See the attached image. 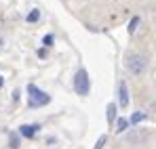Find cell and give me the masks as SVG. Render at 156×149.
I'll return each instance as SVG.
<instances>
[{
  "label": "cell",
  "mask_w": 156,
  "mask_h": 149,
  "mask_svg": "<svg viewBox=\"0 0 156 149\" xmlns=\"http://www.w3.org/2000/svg\"><path fill=\"white\" fill-rule=\"evenodd\" d=\"M114 126H116V132L120 134V132H125V130H129V120L127 118H116V122H114Z\"/></svg>",
  "instance_id": "obj_6"
},
{
  "label": "cell",
  "mask_w": 156,
  "mask_h": 149,
  "mask_svg": "<svg viewBox=\"0 0 156 149\" xmlns=\"http://www.w3.org/2000/svg\"><path fill=\"white\" fill-rule=\"evenodd\" d=\"M118 107H122V109L129 107V86L125 80L118 82Z\"/></svg>",
  "instance_id": "obj_4"
},
{
  "label": "cell",
  "mask_w": 156,
  "mask_h": 149,
  "mask_svg": "<svg viewBox=\"0 0 156 149\" xmlns=\"http://www.w3.org/2000/svg\"><path fill=\"white\" fill-rule=\"evenodd\" d=\"M105 143H108V134H101V137L97 139V143H95V147H93V149H104Z\"/></svg>",
  "instance_id": "obj_11"
},
{
  "label": "cell",
  "mask_w": 156,
  "mask_h": 149,
  "mask_svg": "<svg viewBox=\"0 0 156 149\" xmlns=\"http://www.w3.org/2000/svg\"><path fill=\"white\" fill-rule=\"evenodd\" d=\"M148 65H150V59L144 52H133L127 57V69H129V74L137 76V78L148 72Z\"/></svg>",
  "instance_id": "obj_1"
},
{
  "label": "cell",
  "mask_w": 156,
  "mask_h": 149,
  "mask_svg": "<svg viewBox=\"0 0 156 149\" xmlns=\"http://www.w3.org/2000/svg\"><path fill=\"white\" fill-rule=\"evenodd\" d=\"M2 84H4V80H2V76H0V88H2Z\"/></svg>",
  "instance_id": "obj_14"
},
{
  "label": "cell",
  "mask_w": 156,
  "mask_h": 149,
  "mask_svg": "<svg viewBox=\"0 0 156 149\" xmlns=\"http://www.w3.org/2000/svg\"><path fill=\"white\" fill-rule=\"evenodd\" d=\"M148 116H146V111H135L133 116H131V120H129V124H139V122H144Z\"/></svg>",
  "instance_id": "obj_9"
},
{
  "label": "cell",
  "mask_w": 156,
  "mask_h": 149,
  "mask_svg": "<svg viewBox=\"0 0 156 149\" xmlns=\"http://www.w3.org/2000/svg\"><path fill=\"white\" fill-rule=\"evenodd\" d=\"M139 23H141V19H139V17H133V19L129 21V27H127V32H129V36H133V34L137 32V25H139Z\"/></svg>",
  "instance_id": "obj_10"
},
{
  "label": "cell",
  "mask_w": 156,
  "mask_h": 149,
  "mask_svg": "<svg viewBox=\"0 0 156 149\" xmlns=\"http://www.w3.org/2000/svg\"><path fill=\"white\" fill-rule=\"evenodd\" d=\"M38 124H23L19 128V134L21 137H26V139H32V137H36V132H38Z\"/></svg>",
  "instance_id": "obj_5"
},
{
  "label": "cell",
  "mask_w": 156,
  "mask_h": 149,
  "mask_svg": "<svg viewBox=\"0 0 156 149\" xmlns=\"http://www.w3.org/2000/svg\"><path fill=\"white\" fill-rule=\"evenodd\" d=\"M51 103V97L34 84H27V105L30 107H44Z\"/></svg>",
  "instance_id": "obj_3"
},
{
  "label": "cell",
  "mask_w": 156,
  "mask_h": 149,
  "mask_svg": "<svg viewBox=\"0 0 156 149\" xmlns=\"http://www.w3.org/2000/svg\"><path fill=\"white\" fill-rule=\"evenodd\" d=\"M154 15H156V6H154Z\"/></svg>",
  "instance_id": "obj_15"
},
{
  "label": "cell",
  "mask_w": 156,
  "mask_h": 149,
  "mask_svg": "<svg viewBox=\"0 0 156 149\" xmlns=\"http://www.w3.org/2000/svg\"><path fill=\"white\" fill-rule=\"evenodd\" d=\"M116 109H118L116 103H110V105H108V122H110V124L116 122Z\"/></svg>",
  "instance_id": "obj_7"
},
{
  "label": "cell",
  "mask_w": 156,
  "mask_h": 149,
  "mask_svg": "<svg viewBox=\"0 0 156 149\" xmlns=\"http://www.w3.org/2000/svg\"><path fill=\"white\" fill-rule=\"evenodd\" d=\"M42 44H44V46H51V44H53V36H51V34H47V36L42 38Z\"/></svg>",
  "instance_id": "obj_12"
},
{
  "label": "cell",
  "mask_w": 156,
  "mask_h": 149,
  "mask_svg": "<svg viewBox=\"0 0 156 149\" xmlns=\"http://www.w3.org/2000/svg\"><path fill=\"white\" fill-rule=\"evenodd\" d=\"M26 21H27V23H36V21H40V11H38V8H32V11L26 15Z\"/></svg>",
  "instance_id": "obj_8"
},
{
  "label": "cell",
  "mask_w": 156,
  "mask_h": 149,
  "mask_svg": "<svg viewBox=\"0 0 156 149\" xmlns=\"http://www.w3.org/2000/svg\"><path fill=\"white\" fill-rule=\"evenodd\" d=\"M11 147H13V149L19 147V141H17V137H11Z\"/></svg>",
  "instance_id": "obj_13"
},
{
  "label": "cell",
  "mask_w": 156,
  "mask_h": 149,
  "mask_svg": "<svg viewBox=\"0 0 156 149\" xmlns=\"http://www.w3.org/2000/svg\"><path fill=\"white\" fill-rule=\"evenodd\" d=\"M0 44H2V40H0Z\"/></svg>",
  "instance_id": "obj_16"
},
{
  "label": "cell",
  "mask_w": 156,
  "mask_h": 149,
  "mask_svg": "<svg viewBox=\"0 0 156 149\" xmlns=\"http://www.w3.org/2000/svg\"><path fill=\"white\" fill-rule=\"evenodd\" d=\"M72 86H74V93L78 97H87L91 93V78L84 67H78V72L74 74V80H72Z\"/></svg>",
  "instance_id": "obj_2"
}]
</instances>
